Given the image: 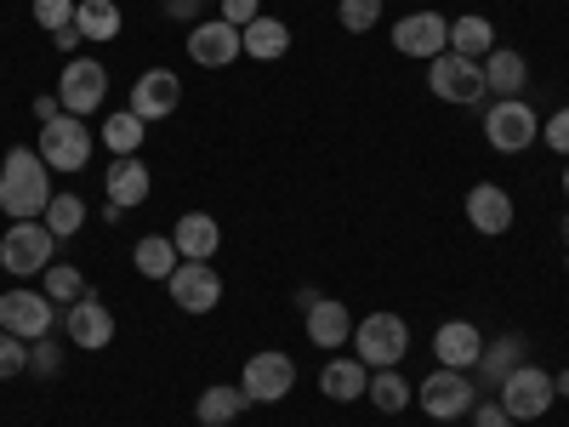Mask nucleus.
<instances>
[{"label":"nucleus","instance_id":"29","mask_svg":"<svg viewBox=\"0 0 569 427\" xmlns=\"http://www.w3.org/2000/svg\"><path fill=\"white\" fill-rule=\"evenodd\" d=\"M251 399H246V388H233V383H217V388H206L200 399H194V421L200 427H228L233 416H240Z\"/></svg>","mask_w":569,"mask_h":427},{"label":"nucleus","instance_id":"30","mask_svg":"<svg viewBox=\"0 0 569 427\" xmlns=\"http://www.w3.org/2000/svg\"><path fill=\"white\" fill-rule=\"evenodd\" d=\"M365 399H370L376 410H382V416H399L416 394H410V383H405L399 365H393V370H370V388H365Z\"/></svg>","mask_w":569,"mask_h":427},{"label":"nucleus","instance_id":"33","mask_svg":"<svg viewBox=\"0 0 569 427\" xmlns=\"http://www.w3.org/2000/svg\"><path fill=\"white\" fill-rule=\"evenodd\" d=\"M40 222L52 228V240H74V234L86 228V200L80 195H52V206L40 211Z\"/></svg>","mask_w":569,"mask_h":427},{"label":"nucleus","instance_id":"45","mask_svg":"<svg viewBox=\"0 0 569 427\" xmlns=\"http://www.w3.org/2000/svg\"><path fill=\"white\" fill-rule=\"evenodd\" d=\"M563 200H569V160H563Z\"/></svg>","mask_w":569,"mask_h":427},{"label":"nucleus","instance_id":"4","mask_svg":"<svg viewBox=\"0 0 569 427\" xmlns=\"http://www.w3.org/2000/svg\"><path fill=\"white\" fill-rule=\"evenodd\" d=\"M353 354L370 365V370H393L405 354H410V325L405 314H370L353 325Z\"/></svg>","mask_w":569,"mask_h":427},{"label":"nucleus","instance_id":"36","mask_svg":"<svg viewBox=\"0 0 569 427\" xmlns=\"http://www.w3.org/2000/svg\"><path fill=\"white\" fill-rule=\"evenodd\" d=\"M34 23H40L46 34L74 29V0H34Z\"/></svg>","mask_w":569,"mask_h":427},{"label":"nucleus","instance_id":"35","mask_svg":"<svg viewBox=\"0 0 569 427\" xmlns=\"http://www.w3.org/2000/svg\"><path fill=\"white\" fill-rule=\"evenodd\" d=\"M23 370H29V342L12 337V330H0V383H12Z\"/></svg>","mask_w":569,"mask_h":427},{"label":"nucleus","instance_id":"26","mask_svg":"<svg viewBox=\"0 0 569 427\" xmlns=\"http://www.w3.org/2000/svg\"><path fill=\"white\" fill-rule=\"evenodd\" d=\"M240 46H246V58H257V63H273V58H284L291 52V29H284L279 18H251L246 29H240Z\"/></svg>","mask_w":569,"mask_h":427},{"label":"nucleus","instance_id":"25","mask_svg":"<svg viewBox=\"0 0 569 427\" xmlns=\"http://www.w3.org/2000/svg\"><path fill=\"white\" fill-rule=\"evenodd\" d=\"M74 29H80V40L109 46V40H120L126 12L114 7V0H74Z\"/></svg>","mask_w":569,"mask_h":427},{"label":"nucleus","instance_id":"46","mask_svg":"<svg viewBox=\"0 0 569 427\" xmlns=\"http://www.w3.org/2000/svg\"><path fill=\"white\" fill-rule=\"evenodd\" d=\"M563 240H569V217H563Z\"/></svg>","mask_w":569,"mask_h":427},{"label":"nucleus","instance_id":"34","mask_svg":"<svg viewBox=\"0 0 569 427\" xmlns=\"http://www.w3.org/2000/svg\"><path fill=\"white\" fill-rule=\"evenodd\" d=\"M337 23H342L348 34H370L376 23H382V0H342Z\"/></svg>","mask_w":569,"mask_h":427},{"label":"nucleus","instance_id":"5","mask_svg":"<svg viewBox=\"0 0 569 427\" xmlns=\"http://www.w3.org/2000/svg\"><path fill=\"white\" fill-rule=\"evenodd\" d=\"M427 86H433L439 103H461V109H472V103L490 98L485 63H472V58H461V52H439L433 63H427Z\"/></svg>","mask_w":569,"mask_h":427},{"label":"nucleus","instance_id":"47","mask_svg":"<svg viewBox=\"0 0 569 427\" xmlns=\"http://www.w3.org/2000/svg\"><path fill=\"white\" fill-rule=\"evenodd\" d=\"M563 268H569V257H563Z\"/></svg>","mask_w":569,"mask_h":427},{"label":"nucleus","instance_id":"32","mask_svg":"<svg viewBox=\"0 0 569 427\" xmlns=\"http://www.w3.org/2000/svg\"><path fill=\"white\" fill-rule=\"evenodd\" d=\"M142 137H149V126H142L131 109H120V115H109L103 120V149L120 160V155H137L142 149Z\"/></svg>","mask_w":569,"mask_h":427},{"label":"nucleus","instance_id":"44","mask_svg":"<svg viewBox=\"0 0 569 427\" xmlns=\"http://www.w3.org/2000/svg\"><path fill=\"white\" fill-rule=\"evenodd\" d=\"M552 388H558V399H569V370H558V376H552Z\"/></svg>","mask_w":569,"mask_h":427},{"label":"nucleus","instance_id":"18","mask_svg":"<svg viewBox=\"0 0 569 427\" xmlns=\"http://www.w3.org/2000/svg\"><path fill=\"white\" fill-rule=\"evenodd\" d=\"M365 388H370V365H365L359 354L325 359V370H319V394H325L330 405H353V399H365Z\"/></svg>","mask_w":569,"mask_h":427},{"label":"nucleus","instance_id":"3","mask_svg":"<svg viewBox=\"0 0 569 427\" xmlns=\"http://www.w3.org/2000/svg\"><path fill=\"white\" fill-rule=\"evenodd\" d=\"M52 257H58V240H52V228H46L40 217L12 222V228H7V240H0V268H7L12 279H34V274H46V268H52Z\"/></svg>","mask_w":569,"mask_h":427},{"label":"nucleus","instance_id":"39","mask_svg":"<svg viewBox=\"0 0 569 427\" xmlns=\"http://www.w3.org/2000/svg\"><path fill=\"white\" fill-rule=\"evenodd\" d=\"M222 7V23H233V29H246L251 18H262V0H217Z\"/></svg>","mask_w":569,"mask_h":427},{"label":"nucleus","instance_id":"31","mask_svg":"<svg viewBox=\"0 0 569 427\" xmlns=\"http://www.w3.org/2000/svg\"><path fill=\"white\" fill-rule=\"evenodd\" d=\"M40 291L52 297L58 308H69V302H80V297L91 291V285H86V274H80L74 262H52V268L40 274Z\"/></svg>","mask_w":569,"mask_h":427},{"label":"nucleus","instance_id":"16","mask_svg":"<svg viewBox=\"0 0 569 427\" xmlns=\"http://www.w3.org/2000/svg\"><path fill=\"white\" fill-rule=\"evenodd\" d=\"M240 52H246V46H240V29L222 23V18H211V23H194V29H188V58H194L200 69H228Z\"/></svg>","mask_w":569,"mask_h":427},{"label":"nucleus","instance_id":"42","mask_svg":"<svg viewBox=\"0 0 569 427\" xmlns=\"http://www.w3.org/2000/svg\"><path fill=\"white\" fill-rule=\"evenodd\" d=\"M58 115H63V103H58V98H34V120H40V126H52Z\"/></svg>","mask_w":569,"mask_h":427},{"label":"nucleus","instance_id":"19","mask_svg":"<svg viewBox=\"0 0 569 427\" xmlns=\"http://www.w3.org/2000/svg\"><path fill=\"white\" fill-rule=\"evenodd\" d=\"M467 222L479 228V234H490V240H496V234H507L512 228V195H507L501 182H472L467 188Z\"/></svg>","mask_w":569,"mask_h":427},{"label":"nucleus","instance_id":"10","mask_svg":"<svg viewBox=\"0 0 569 427\" xmlns=\"http://www.w3.org/2000/svg\"><path fill=\"white\" fill-rule=\"evenodd\" d=\"M421 410L433 416V421H461V416H472V405H479V388L467 383V370H450V365H439L433 376H421Z\"/></svg>","mask_w":569,"mask_h":427},{"label":"nucleus","instance_id":"43","mask_svg":"<svg viewBox=\"0 0 569 427\" xmlns=\"http://www.w3.org/2000/svg\"><path fill=\"white\" fill-rule=\"evenodd\" d=\"M52 46H58V52H74V46H80V29H58Z\"/></svg>","mask_w":569,"mask_h":427},{"label":"nucleus","instance_id":"41","mask_svg":"<svg viewBox=\"0 0 569 427\" xmlns=\"http://www.w3.org/2000/svg\"><path fill=\"white\" fill-rule=\"evenodd\" d=\"M160 7H166V18L188 23V18H194V7H200V0H160Z\"/></svg>","mask_w":569,"mask_h":427},{"label":"nucleus","instance_id":"14","mask_svg":"<svg viewBox=\"0 0 569 427\" xmlns=\"http://www.w3.org/2000/svg\"><path fill=\"white\" fill-rule=\"evenodd\" d=\"M63 330H69V342L80 348V354H103L109 342H114V308L103 302V297H80V302H69V314H63Z\"/></svg>","mask_w":569,"mask_h":427},{"label":"nucleus","instance_id":"21","mask_svg":"<svg viewBox=\"0 0 569 427\" xmlns=\"http://www.w3.org/2000/svg\"><path fill=\"white\" fill-rule=\"evenodd\" d=\"M308 342H313L319 354H337L342 342H353V314H348V302L319 297V302L308 308Z\"/></svg>","mask_w":569,"mask_h":427},{"label":"nucleus","instance_id":"9","mask_svg":"<svg viewBox=\"0 0 569 427\" xmlns=\"http://www.w3.org/2000/svg\"><path fill=\"white\" fill-rule=\"evenodd\" d=\"M103 98H109V69L98 63V58H69L63 63V75H58V103H63V115H98L103 109Z\"/></svg>","mask_w":569,"mask_h":427},{"label":"nucleus","instance_id":"1","mask_svg":"<svg viewBox=\"0 0 569 427\" xmlns=\"http://www.w3.org/2000/svg\"><path fill=\"white\" fill-rule=\"evenodd\" d=\"M52 206V166H46L34 149H12L0 160V211L12 222H29Z\"/></svg>","mask_w":569,"mask_h":427},{"label":"nucleus","instance_id":"40","mask_svg":"<svg viewBox=\"0 0 569 427\" xmlns=\"http://www.w3.org/2000/svg\"><path fill=\"white\" fill-rule=\"evenodd\" d=\"M472 427H512V416L501 410V399H479L472 405Z\"/></svg>","mask_w":569,"mask_h":427},{"label":"nucleus","instance_id":"12","mask_svg":"<svg viewBox=\"0 0 569 427\" xmlns=\"http://www.w3.org/2000/svg\"><path fill=\"white\" fill-rule=\"evenodd\" d=\"M393 52L433 63L439 52H450V18H439V12H405L393 23Z\"/></svg>","mask_w":569,"mask_h":427},{"label":"nucleus","instance_id":"28","mask_svg":"<svg viewBox=\"0 0 569 427\" xmlns=\"http://www.w3.org/2000/svg\"><path fill=\"white\" fill-rule=\"evenodd\" d=\"M177 262H182V257H177V246H171V234H149V240L131 246V268H137L142 279H160V285H166V279L177 274Z\"/></svg>","mask_w":569,"mask_h":427},{"label":"nucleus","instance_id":"24","mask_svg":"<svg viewBox=\"0 0 569 427\" xmlns=\"http://www.w3.org/2000/svg\"><path fill=\"white\" fill-rule=\"evenodd\" d=\"M525 337H518V330H507V337H496V342H485V354H479V365H472V370H479V383L485 388H501L507 383V376L518 370V365H525Z\"/></svg>","mask_w":569,"mask_h":427},{"label":"nucleus","instance_id":"6","mask_svg":"<svg viewBox=\"0 0 569 427\" xmlns=\"http://www.w3.org/2000/svg\"><path fill=\"white\" fill-rule=\"evenodd\" d=\"M485 137H490L496 155H525L530 142L541 137V115L525 98H496L485 109Z\"/></svg>","mask_w":569,"mask_h":427},{"label":"nucleus","instance_id":"38","mask_svg":"<svg viewBox=\"0 0 569 427\" xmlns=\"http://www.w3.org/2000/svg\"><path fill=\"white\" fill-rule=\"evenodd\" d=\"M541 142H547L552 155H563V160H569V109H558V115H547V120H541Z\"/></svg>","mask_w":569,"mask_h":427},{"label":"nucleus","instance_id":"8","mask_svg":"<svg viewBox=\"0 0 569 427\" xmlns=\"http://www.w3.org/2000/svg\"><path fill=\"white\" fill-rule=\"evenodd\" d=\"M496 399H501V410H507L512 421H536V416H547L552 399H558L552 370H541V365H518L507 383L496 388Z\"/></svg>","mask_w":569,"mask_h":427},{"label":"nucleus","instance_id":"11","mask_svg":"<svg viewBox=\"0 0 569 427\" xmlns=\"http://www.w3.org/2000/svg\"><path fill=\"white\" fill-rule=\"evenodd\" d=\"M52 325H58V302L46 297V291H29V285H18V291L0 297V330H12V337L40 342V337H52Z\"/></svg>","mask_w":569,"mask_h":427},{"label":"nucleus","instance_id":"7","mask_svg":"<svg viewBox=\"0 0 569 427\" xmlns=\"http://www.w3.org/2000/svg\"><path fill=\"white\" fill-rule=\"evenodd\" d=\"M240 388H246L251 405H279V399H291V388H297V359L279 354V348L251 354L246 370H240Z\"/></svg>","mask_w":569,"mask_h":427},{"label":"nucleus","instance_id":"17","mask_svg":"<svg viewBox=\"0 0 569 427\" xmlns=\"http://www.w3.org/2000/svg\"><path fill=\"white\" fill-rule=\"evenodd\" d=\"M171 246H177L182 262H211L222 251V228H217L211 211H182L177 228H171Z\"/></svg>","mask_w":569,"mask_h":427},{"label":"nucleus","instance_id":"2","mask_svg":"<svg viewBox=\"0 0 569 427\" xmlns=\"http://www.w3.org/2000/svg\"><path fill=\"white\" fill-rule=\"evenodd\" d=\"M91 149H98V137H91V126L80 115H58L52 126H40V137H34V155L52 171H86Z\"/></svg>","mask_w":569,"mask_h":427},{"label":"nucleus","instance_id":"13","mask_svg":"<svg viewBox=\"0 0 569 427\" xmlns=\"http://www.w3.org/2000/svg\"><path fill=\"white\" fill-rule=\"evenodd\" d=\"M166 291H171V308H182V314H211L222 302V274L211 262H177Z\"/></svg>","mask_w":569,"mask_h":427},{"label":"nucleus","instance_id":"37","mask_svg":"<svg viewBox=\"0 0 569 427\" xmlns=\"http://www.w3.org/2000/svg\"><path fill=\"white\" fill-rule=\"evenodd\" d=\"M29 370H34V376H58V370H63V354H58V342H52V337L29 342Z\"/></svg>","mask_w":569,"mask_h":427},{"label":"nucleus","instance_id":"20","mask_svg":"<svg viewBox=\"0 0 569 427\" xmlns=\"http://www.w3.org/2000/svg\"><path fill=\"white\" fill-rule=\"evenodd\" d=\"M433 354H439V365H450V370H472V365H479V354H485L479 325H472V319H445V325L433 330Z\"/></svg>","mask_w":569,"mask_h":427},{"label":"nucleus","instance_id":"15","mask_svg":"<svg viewBox=\"0 0 569 427\" xmlns=\"http://www.w3.org/2000/svg\"><path fill=\"white\" fill-rule=\"evenodd\" d=\"M177 103H182V80H177L171 69H142V75L131 80V115H137L142 126L177 115Z\"/></svg>","mask_w":569,"mask_h":427},{"label":"nucleus","instance_id":"23","mask_svg":"<svg viewBox=\"0 0 569 427\" xmlns=\"http://www.w3.org/2000/svg\"><path fill=\"white\" fill-rule=\"evenodd\" d=\"M485 86H490V98H525V86H530V63H525V52H512V46H496V52L485 58Z\"/></svg>","mask_w":569,"mask_h":427},{"label":"nucleus","instance_id":"27","mask_svg":"<svg viewBox=\"0 0 569 427\" xmlns=\"http://www.w3.org/2000/svg\"><path fill=\"white\" fill-rule=\"evenodd\" d=\"M450 52H461V58H472V63H485V58L496 52V23L479 18V12L456 18V23H450Z\"/></svg>","mask_w":569,"mask_h":427},{"label":"nucleus","instance_id":"22","mask_svg":"<svg viewBox=\"0 0 569 427\" xmlns=\"http://www.w3.org/2000/svg\"><path fill=\"white\" fill-rule=\"evenodd\" d=\"M149 188H154V177H149V166H142L137 155H120V160L103 171V195H109L120 211L142 206V200H149Z\"/></svg>","mask_w":569,"mask_h":427}]
</instances>
